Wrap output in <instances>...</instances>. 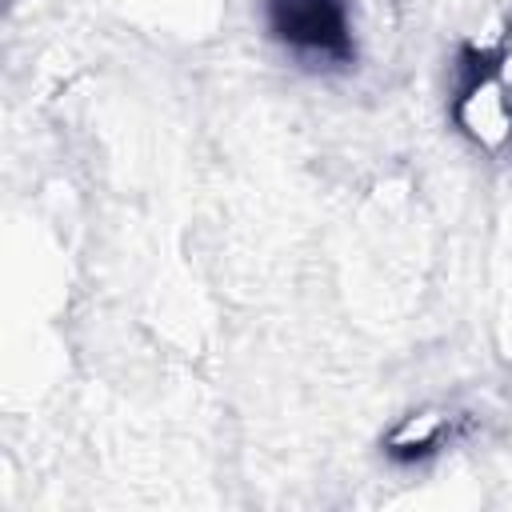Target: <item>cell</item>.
Instances as JSON below:
<instances>
[{
	"mask_svg": "<svg viewBox=\"0 0 512 512\" xmlns=\"http://www.w3.org/2000/svg\"><path fill=\"white\" fill-rule=\"evenodd\" d=\"M456 116L480 148H504L512 140V92L496 76H476L460 92Z\"/></svg>",
	"mask_w": 512,
	"mask_h": 512,
	"instance_id": "7a4b0ae2",
	"label": "cell"
},
{
	"mask_svg": "<svg viewBox=\"0 0 512 512\" xmlns=\"http://www.w3.org/2000/svg\"><path fill=\"white\" fill-rule=\"evenodd\" d=\"M444 436V416L440 412H412L400 428H396V436H392V452H400V456H416V452H428L436 440Z\"/></svg>",
	"mask_w": 512,
	"mask_h": 512,
	"instance_id": "3957f363",
	"label": "cell"
},
{
	"mask_svg": "<svg viewBox=\"0 0 512 512\" xmlns=\"http://www.w3.org/2000/svg\"><path fill=\"white\" fill-rule=\"evenodd\" d=\"M268 24L300 56L312 60L352 56V16L344 0H268Z\"/></svg>",
	"mask_w": 512,
	"mask_h": 512,
	"instance_id": "6da1fadb",
	"label": "cell"
}]
</instances>
